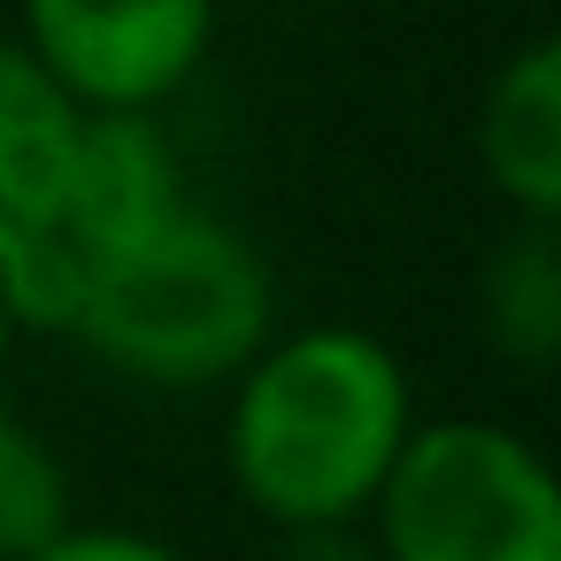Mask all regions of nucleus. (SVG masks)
<instances>
[{"label":"nucleus","instance_id":"f257e3e1","mask_svg":"<svg viewBox=\"0 0 561 561\" xmlns=\"http://www.w3.org/2000/svg\"><path fill=\"white\" fill-rule=\"evenodd\" d=\"M415 431L400 354L362 323L270 331L224 400V477L277 530L362 523Z\"/></svg>","mask_w":561,"mask_h":561},{"label":"nucleus","instance_id":"f03ea898","mask_svg":"<svg viewBox=\"0 0 561 561\" xmlns=\"http://www.w3.org/2000/svg\"><path fill=\"white\" fill-rule=\"evenodd\" d=\"M277 331V285L254 239L208 208H178L70 323V339L131 385H231Z\"/></svg>","mask_w":561,"mask_h":561},{"label":"nucleus","instance_id":"7ed1b4c3","mask_svg":"<svg viewBox=\"0 0 561 561\" xmlns=\"http://www.w3.org/2000/svg\"><path fill=\"white\" fill-rule=\"evenodd\" d=\"M377 561H561V484L546 454L492 423H415L362 515Z\"/></svg>","mask_w":561,"mask_h":561},{"label":"nucleus","instance_id":"20e7f679","mask_svg":"<svg viewBox=\"0 0 561 561\" xmlns=\"http://www.w3.org/2000/svg\"><path fill=\"white\" fill-rule=\"evenodd\" d=\"M185 208V170L162 116H85L78 162L39 231L0 262L16 331H70L85 300Z\"/></svg>","mask_w":561,"mask_h":561},{"label":"nucleus","instance_id":"39448f33","mask_svg":"<svg viewBox=\"0 0 561 561\" xmlns=\"http://www.w3.org/2000/svg\"><path fill=\"white\" fill-rule=\"evenodd\" d=\"M16 39L85 116H162L216 47V0H24Z\"/></svg>","mask_w":561,"mask_h":561},{"label":"nucleus","instance_id":"423d86ee","mask_svg":"<svg viewBox=\"0 0 561 561\" xmlns=\"http://www.w3.org/2000/svg\"><path fill=\"white\" fill-rule=\"evenodd\" d=\"M477 170L515 224H561V47H515L477 101Z\"/></svg>","mask_w":561,"mask_h":561},{"label":"nucleus","instance_id":"0eeeda50","mask_svg":"<svg viewBox=\"0 0 561 561\" xmlns=\"http://www.w3.org/2000/svg\"><path fill=\"white\" fill-rule=\"evenodd\" d=\"M78 139H85V108L24 55V39L0 32V262L55 208Z\"/></svg>","mask_w":561,"mask_h":561},{"label":"nucleus","instance_id":"6e6552de","mask_svg":"<svg viewBox=\"0 0 561 561\" xmlns=\"http://www.w3.org/2000/svg\"><path fill=\"white\" fill-rule=\"evenodd\" d=\"M477 323L515 369L561 362V224H515V239L484 254Z\"/></svg>","mask_w":561,"mask_h":561},{"label":"nucleus","instance_id":"1a4fd4ad","mask_svg":"<svg viewBox=\"0 0 561 561\" xmlns=\"http://www.w3.org/2000/svg\"><path fill=\"white\" fill-rule=\"evenodd\" d=\"M62 523H70V469L16 408H0V561H24Z\"/></svg>","mask_w":561,"mask_h":561},{"label":"nucleus","instance_id":"9d476101","mask_svg":"<svg viewBox=\"0 0 561 561\" xmlns=\"http://www.w3.org/2000/svg\"><path fill=\"white\" fill-rule=\"evenodd\" d=\"M24 561H193L185 546L154 538V530H124V523H62L55 538H39Z\"/></svg>","mask_w":561,"mask_h":561},{"label":"nucleus","instance_id":"9b49d317","mask_svg":"<svg viewBox=\"0 0 561 561\" xmlns=\"http://www.w3.org/2000/svg\"><path fill=\"white\" fill-rule=\"evenodd\" d=\"M293 553L285 561H377V546L362 538V523H339V530H285Z\"/></svg>","mask_w":561,"mask_h":561},{"label":"nucleus","instance_id":"f8f14e48","mask_svg":"<svg viewBox=\"0 0 561 561\" xmlns=\"http://www.w3.org/2000/svg\"><path fill=\"white\" fill-rule=\"evenodd\" d=\"M9 339H16V316H9V300H0V362H9Z\"/></svg>","mask_w":561,"mask_h":561}]
</instances>
